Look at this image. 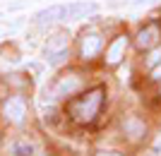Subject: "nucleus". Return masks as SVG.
<instances>
[{
    "label": "nucleus",
    "mask_w": 161,
    "mask_h": 156,
    "mask_svg": "<svg viewBox=\"0 0 161 156\" xmlns=\"http://www.w3.org/2000/svg\"><path fill=\"white\" fill-rule=\"evenodd\" d=\"M101 34L99 31H89V34L82 36V58L84 60H92V58H96L101 51Z\"/></svg>",
    "instance_id": "nucleus-8"
},
{
    "label": "nucleus",
    "mask_w": 161,
    "mask_h": 156,
    "mask_svg": "<svg viewBox=\"0 0 161 156\" xmlns=\"http://www.w3.org/2000/svg\"><path fill=\"white\" fill-rule=\"evenodd\" d=\"M96 156H120V154H115V151H99Z\"/></svg>",
    "instance_id": "nucleus-16"
},
{
    "label": "nucleus",
    "mask_w": 161,
    "mask_h": 156,
    "mask_svg": "<svg viewBox=\"0 0 161 156\" xmlns=\"http://www.w3.org/2000/svg\"><path fill=\"white\" fill-rule=\"evenodd\" d=\"M161 62V48L156 46L154 51H152V53H149V58H147V67H156V65H159Z\"/></svg>",
    "instance_id": "nucleus-12"
},
{
    "label": "nucleus",
    "mask_w": 161,
    "mask_h": 156,
    "mask_svg": "<svg viewBox=\"0 0 161 156\" xmlns=\"http://www.w3.org/2000/svg\"><path fill=\"white\" fill-rule=\"evenodd\" d=\"M46 60H48V65H60V62H65V60H67V51H65V53H55V55H48Z\"/></svg>",
    "instance_id": "nucleus-13"
},
{
    "label": "nucleus",
    "mask_w": 161,
    "mask_h": 156,
    "mask_svg": "<svg viewBox=\"0 0 161 156\" xmlns=\"http://www.w3.org/2000/svg\"><path fill=\"white\" fill-rule=\"evenodd\" d=\"M0 34H3V29H0Z\"/></svg>",
    "instance_id": "nucleus-18"
},
{
    "label": "nucleus",
    "mask_w": 161,
    "mask_h": 156,
    "mask_svg": "<svg viewBox=\"0 0 161 156\" xmlns=\"http://www.w3.org/2000/svg\"><path fill=\"white\" fill-rule=\"evenodd\" d=\"M159 39H161V27L156 22L147 24V27H142L135 36V46L140 48V51H149V48H156L159 46Z\"/></svg>",
    "instance_id": "nucleus-3"
},
{
    "label": "nucleus",
    "mask_w": 161,
    "mask_h": 156,
    "mask_svg": "<svg viewBox=\"0 0 161 156\" xmlns=\"http://www.w3.org/2000/svg\"><path fill=\"white\" fill-rule=\"evenodd\" d=\"M123 132L130 137V139H140L144 135V122L140 118H128V120L123 122Z\"/></svg>",
    "instance_id": "nucleus-10"
},
{
    "label": "nucleus",
    "mask_w": 161,
    "mask_h": 156,
    "mask_svg": "<svg viewBox=\"0 0 161 156\" xmlns=\"http://www.w3.org/2000/svg\"><path fill=\"white\" fill-rule=\"evenodd\" d=\"M67 48H70V34L67 31H53L48 36L46 46H43V53L48 58V55H55V53H65Z\"/></svg>",
    "instance_id": "nucleus-7"
},
{
    "label": "nucleus",
    "mask_w": 161,
    "mask_h": 156,
    "mask_svg": "<svg viewBox=\"0 0 161 156\" xmlns=\"http://www.w3.org/2000/svg\"><path fill=\"white\" fill-rule=\"evenodd\" d=\"M152 156H161V135H156L154 137V142H152Z\"/></svg>",
    "instance_id": "nucleus-14"
},
{
    "label": "nucleus",
    "mask_w": 161,
    "mask_h": 156,
    "mask_svg": "<svg viewBox=\"0 0 161 156\" xmlns=\"http://www.w3.org/2000/svg\"><path fill=\"white\" fill-rule=\"evenodd\" d=\"M80 89H82V77L75 75V72H70V75H60L58 77L51 91H53L55 99H67V96H75Z\"/></svg>",
    "instance_id": "nucleus-2"
},
{
    "label": "nucleus",
    "mask_w": 161,
    "mask_h": 156,
    "mask_svg": "<svg viewBox=\"0 0 161 156\" xmlns=\"http://www.w3.org/2000/svg\"><path fill=\"white\" fill-rule=\"evenodd\" d=\"M128 3H132V5H144V3H149V0H128Z\"/></svg>",
    "instance_id": "nucleus-17"
},
{
    "label": "nucleus",
    "mask_w": 161,
    "mask_h": 156,
    "mask_svg": "<svg viewBox=\"0 0 161 156\" xmlns=\"http://www.w3.org/2000/svg\"><path fill=\"white\" fill-rule=\"evenodd\" d=\"M3 116L10 122L19 125V122L24 120V116H27V103H24V99H22V96H10L5 101V106H3Z\"/></svg>",
    "instance_id": "nucleus-4"
},
{
    "label": "nucleus",
    "mask_w": 161,
    "mask_h": 156,
    "mask_svg": "<svg viewBox=\"0 0 161 156\" xmlns=\"http://www.w3.org/2000/svg\"><path fill=\"white\" fill-rule=\"evenodd\" d=\"M10 154L12 156H34V144H29L27 139H14L10 144Z\"/></svg>",
    "instance_id": "nucleus-11"
},
{
    "label": "nucleus",
    "mask_w": 161,
    "mask_h": 156,
    "mask_svg": "<svg viewBox=\"0 0 161 156\" xmlns=\"http://www.w3.org/2000/svg\"><path fill=\"white\" fill-rule=\"evenodd\" d=\"M65 19V5H51V7H43L31 17V22L36 27H46V24H53V22H60Z\"/></svg>",
    "instance_id": "nucleus-5"
},
{
    "label": "nucleus",
    "mask_w": 161,
    "mask_h": 156,
    "mask_svg": "<svg viewBox=\"0 0 161 156\" xmlns=\"http://www.w3.org/2000/svg\"><path fill=\"white\" fill-rule=\"evenodd\" d=\"M103 87H94L89 89L87 94H82L80 99H72L67 103V110H70V118L77 122H92L101 110V103H103Z\"/></svg>",
    "instance_id": "nucleus-1"
},
{
    "label": "nucleus",
    "mask_w": 161,
    "mask_h": 156,
    "mask_svg": "<svg viewBox=\"0 0 161 156\" xmlns=\"http://www.w3.org/2000/svg\"><path fill=\"white\" fill-rule=\"evenodd\" d=\"M96 12H99L96 3H70V5H65V19H82V17Z\"/></svg>",
    "instance_id": "nucleus-9"
},
{
    "label": "nucleus",
    "mask_w": 161,
    "mask_h": 156,
    "mask_svg": "<svg viewBox=\"0 0 161 156\" xmlns=\"http://www.w3.org/2000/svg\"><path fill=\"white\" fill-rule=\"evenodd\" d=\"M128 34H120L111 41V46L106 48V62L108 65H118V62L125 58V51H128Z\"/></svg>",
    "instance_id": "nucleus-6"
},
{
    "label": "nucleus",
    "mask_w": 161,
    "mask_h": 156,
    "mask_svg": "<svg viewBox=\"0 0 161 156\" xmlns=\"http://www.w3.org/2000/svg\"><path fill=\"white\" fill-rule=\"evenodd\" d=\"M152 79H154V82H161V62L156 65V67H152Z\"/></svg>",
    "instance_id": "nucleus-15"
}]
</instances>
